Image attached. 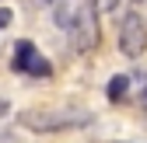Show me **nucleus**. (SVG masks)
I'll return each mask as SVG.
<instances>
[{
    "label": "nucleus",
    "mask_w": 147,
    "mask_h": 143,
    "mask_svg": "<svg viewBox=\"0 0 147 143\" xmlns=\"http://www.w3.org/2000/svg\"><path fill=\"white\" fill-rule=\"evenodd\" d=\"M95 122V115L84 108H25L18 112V126L28 133H70Z\"/></svg>",
    "instance_id": "obj_1"
},
{
    "label": "nucleus",
    "mask_w": 147,
    "mask_h": 143,
    "mask_svg": "<svg viewBox=\"0 0 147 143\" xmlns=\"http://www.w3.org/2000/svg\"><path fill=\"white\" fill-rule=\"evenodd\" d=\"M11 66H14V74L39 77V80H46V77L53 74V63H49L42 52L35 49V42H28V39H21V42L14 45V59H11Z\"/></svg>",
    "instance_id": "obj_2"
},
{
    "label": "nucleus",
    "mask_w": 147,
    "mask_h": 143,
    "mask_svg": "<svg viewBox=\"0 0 147 143\" xmlns=\"http://www.w3.org/2000/svg\"><path fill=\"white\" fill-rule=\"evenodd\" d=\"M144 49H147V25H144V17L140 14H126L119 21V52L137 59V56H144Z\"/></svg>",
    "instance_id": "obj_3"
},
{
    "label": "nucleus",
    "mask_w": 147,
    "mask_h": 143,
    "mask_svg": "<svg viewBox=\"0 0 147 143\" xmlns=\"http://www.w3.org/2000/svg\"><path fill=\"white\" fill-rule=\"evenodd\" d=\"M70 42H74V49H77V52H91V49L98 45V11H95L91 0L84 4L77 25L70 28Z\"/></svg>",
    "instance_id": "obj_4"
},
{
    "label": "nucleus",
    "mask_w": 147,
    "mask_h": 143,
    "mask_svg": "<svg viewBox=\"0 0 147 143\" xmlns=\"http://www.w3.org/2000/svg\"><path fill=\"white\" fill-rule=\"evenodd\" d=\"M84 4H88V0H56V4H53V21H56V28L70 31L74 25H77Z\"/></svg>",
    "instance_id": "obj_5"
},
{
    "label": "nucleus",
    "mask_w": 147,
    "mask_h": 143,
    "mask_svg": "<svg viewBox=\"0 0 147 143\" xmlns=\"http://www.w3.org/2000/svg\"><path fill=\"white\" fill-rule=\"evenodd\" d=\"M126 91H130V74H116L112 80H109V87H105V94H109V101H123L126 98Z\"/></svg>",
    "instance_id": "obj_6"
},
{
    "label": "nucleus",
    "mask_w": 147,
    "mask_h": 143,
    "mask_svg": "<svg viewBox=\"0 0 147 143\" xmlns=\"http://www.w3.org/2000/svg\"><path fill=\"white\" fill-rule=\"evenodd\" d=\"M91 4H95L98 14H112V11L119 7V0H91Z\"/></svg>",
    "instance_id": "obj_7"
},
{
    "label": "nucleus",
    "mask_w": 147,
    "mask_h": 143,
    "mask_svg": "<svg viewBox=\"0 0 147 143\" xmlns=\"http://www.w3.org/2000/svg\"><path fill=\"white\" fill-rule=\"evenodd\" d=\"M11 21H14V11L11 7H0V28H7Z\"/></svg>",
    "instance_id": "obj_8"
},
{
    "label": "nucleus",
    "mask_w": 147,
    "mask_h": 143,
    "mask_svg": "<svg viewBox=\"0 0 147 143\" xmlns=\"http://www.w3.org/2000/svg\"><path fill=\"white\" fill-rule=\"evenodd\" d=\"M4 115H11V101H7V98H0V119H4Z\"/></svg>",
    "instance_id": "obj_9"
},
{
    "label": "nucleus",
    "mask_w": 147,
    "mask_h": 143,
    "mask_svg": "<svg viewBox=\"0 0 147 143\" xmlns=\"http://www.w3.org/2000/svg\"><path fill=\"white\" fill-rule=\"evenodd\" d=\"M42 4H56V0H42Z\"/></svg>",
    "instance_id": "obj_10"
}]
</instances>
